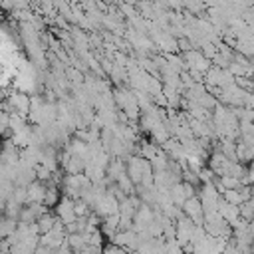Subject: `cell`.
<instances>
[{
  "instance_id": "cell-1",
  "label": "cell",
  "mask_w": 254,
  "mask_h": 254,
  "mask_svg": "<svg viewBox=\"0 0 254 254\" xmlns=\"http://www.w3.org/2000/svg\"><path fill=\"white\" fill-rule=\"evenodd\" d=\"M183 210H185L187 216L192 218L194 224H204V208H202V200H200L198 194L189 196L183 204Z\"/></svg>"
},
{
  "instance_id": "cell-2",
  "label": "cell",
  "mask_w": 254,
  "mask_h": 254,
  "mask_svg": "<svg viewBox=\"0 0 254 254\" xmlns=\"http://www.w3.org/2000/svg\"><path fill=\"white\" fill-rule=\"evenodd\" d=\"M46 190H48V185L40 179H36L34 183L28 185V202H34V200H42L46 198Z\"/></svg>"
},
{
  "instance_id": "cell-3",
  "label": "cell",
  "mask_w": 254,
  "mask_h": 254,
  "mask_svg": "<svg viewBox=\"0 0 254 254\" xmlns=\"http://www.w3.org/2000/svg\"><path fill=\"white\" fill-rule=\"evenodd\" d=\"M54 224H56V214H50V212H46V214H42V216L38 218V226H40V234H44V232H50V230L54 228Z\"/></svg>"
},
{
  "instance_id": "cell-4",
  "label": "cell",
  "mask_w": 254,
  "mask_h": 254,
  "mask_svg": "<svg viewBox=\"0 0 254 254\" xmlns=\"http://www.w3.org/2000/svg\"><path fill=\"white\" fill-rule=\"evenodd\" d=\"M222 196H224L228 202H232V204H240V202L244 200V196H242V192H240V187H238V189H226V190L222 192Z\"/></svg>"
},
{
  "instance_id": "cell-5",
  "label": "cell",
  "mask_w": 254,
  "mask_h": 254,
  "mask_svg": "<svg viewBox=\"0 0 254 254\" xmlns=\"http://www.w3.org/2000/svg\"><path fill=\"white\" fill-rule=\"evenodd\" d=\"M248 230H250V234L254 236V218H252V220L248 222Z\"/></svg>"
}]
</instances>
